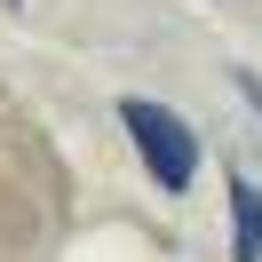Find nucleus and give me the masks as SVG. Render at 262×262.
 Instances as JSON below:
<instances>
[{
  "label": "nucleus",
  "instance_id": "nucleus-2",
  "mask_svg": "<svg viewBox=\"0 0 262 262\" xmlns=\"http://www.w3.org/2000/svg\"><path fill=\"white\" fill-rule=\"evenodd\" d=\"M230 262H262V191L230 175Z\"/></svg>",
  "mask_w": 262,
  "mask_h": 262
},
{
  "label": "nucleus",
  "instance_id": "nucleus-3",
  "mask_svg": "<svg viewBox=\"0 0 262 262\" xmlns=\"http://www.w3.org/2000/svg\"><path fill=\"white\" fill-rule=\"evenodd\" d=\"M8 8H24V0H8Z\"/></svg>",
  "mask_w": 262,
  "mask_h": 262
},
{
  "label": "nucleus",
  "instance_id": "nucleus-1",
  "mask_svg": "<svg viewBox=\"0 0 262 262\" xmlns=\"http://www.w3.org/2000/svg\"><path fill=\"white\" fill-rule=\"evenodd\" d=\"M119 127L135 135V159L151 167L159 191L183 199V191L199 183V135H191L183 112H167V103H151V96H127V103H119Z\"/></svg>",
  "mask_w": 262,
  "mask_h": 262
}]
</instances>
